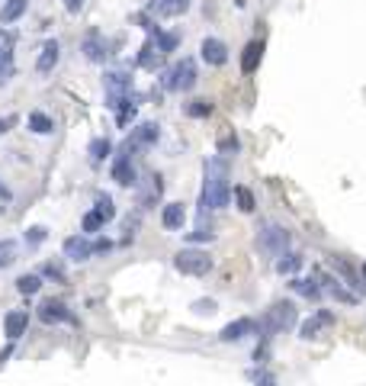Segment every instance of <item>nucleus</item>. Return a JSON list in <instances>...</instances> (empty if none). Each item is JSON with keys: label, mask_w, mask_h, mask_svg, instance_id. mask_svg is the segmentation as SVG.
Returning a JSON list of instances; mask_svg holds the SVG:
<instances>
[{"label": "nucleus", "mask_w": 366, "mask_h": 386, "mask_svg": "<svg viewBox=\"0 0 366 386\" xmlns=\"http://www.w3.org/2000/svg\"><path fill=\"white\" fill-rule=\"evenodd\" d=\"M232 200V187H228V161L225 155L206 161V187H202V206L209 210H225Z\"/></svg>", "instance_id": "obj_1"}, {"label": "nucleus", "mask_w": 366, "mask_h": 386, "mask_svg": "<svg viewBox=\"0 0 366 386\" xmlns=\"http://www.w3.org/2000/svg\"><path fill=\"white\" fill-rule=\"evenodd\" d=\"M296 319H299V316H296V306L286 302V300H280V302H273V306L264 312V319H260V332L276 335V332H286V328L296 325Z\"/></svg>", "instance_id": "obj_2"}, {"label": "nucleus", "mask_w": 366, "mask_h": 386, "mask_svg": "<svg viewBox=\"0 0 366 386\" xmlns=\"http://www.w3.org/2000/svg\"><path fill=\"white\" fill-rule=\"evenodd\" d=\"M164 87L167 91H193L196 87V65H193V59H180L174 68H167L164 71Z\"/></svg>", "instance_id": "obj_3"}, {"label": "nucleus", "mask_w": 366, "mask_h": 386, "mask_svg": "<svg viewBox=\"0 0 366 386\" xmlns=\"http://www.w3.org/2000/svg\"><path fill=\"white\" fill-rule=\"evenodd\" d=\"M103 87H106V107L109 109H122L129 107V87H132V81H129V75H122V71H109L106 77H103Z\"/></svg>", "instance_id": "obj_4"}, {"label": "nucleus", "mask_w": 366, "mask_h": 386, "mask_svg": "<svg viewBox=\"0 0 366 386\" xmlns=\"http://www.w3.org/2000/svg\"><path fill=\"white\" fill-rule=\"evenodd\" d=\"M174 268L180 270V274H186V277H202V274H209V268H212V258H209L206 252H196V248H183V252H177Z\"/></svg>", "instance_id": "obj_5"}, {"label": "nucleus", "mask_w": 366, "mask_h": 386, "mask_svg": "<svg viewBox=\"0 0 366 386\" xmlns=\"http://www.w3.org/2000/svg\"><path fill=\"white\" fill-rule=\"evenodd\" d=\"M257 248L266 254H283L286 248H289V232L270 222V226L257 229Z\"/></svg>", "instance_id": "obj_6"}, {"label": "nucleus", "mask_w": 366, "mask_h": 386, "mask_svg": "<svg viewBox=\"0 0 366 386\" xmlns=\"http://www.w3.org/2000/svg\"><path fill=\"white\" fill-rule=\"evenodd\" d=\"M334 325V312L328 309H318L312 319L302 322L299 328V338H305V341H312V338H321V328H331Z\"/></svg>", "instance_id": "obj_7"}, {"label": "nucleus", "mask_w": 366, "mask_h": 386, "mask_svg": "<svg viewBox=\"0 0 366 386\" xmlns=\"http://www.w3.org/2000/svg\"><path fill=\"white\" fill-rule=\"evenodd\" d=\"M113 180L119 187H135V168H132V158H129V148H122V155L113 158Z\"/></svg>", "instance_id": "obj_8"}, {"label": "nucleus", "mask_w": 366, "mask_h": 386, "mask_svg": "<svg viewBox=\"0 0 366 386\" xmlns=\"http://www.w3.org/2000/svg\"><path fill=\"white\" fill-rule=\"evenodd\" d=\"M257 332H260V325L254 319H238V322H232V325H225L218 338L232 344V341H244L248 335H257Z\"/></svg>", "instance_id": "obj_9"}, {"label": "nucleus", "mask_w": 366, "mask_h": 386, "mask_svg": "<svg viewBox=\"0 0 366 386\" xmlns=\"http://www.w3.org/2000/svg\"><path fill=\"white\" fill-rule=\"evenodd\" d=\"M39 319L45 322V325H55V322H74V316L67 312L65 302H58V300H45V302L39 306Z\"/></svg>", "instance_id": "obj_10"}, {"label": "nucleus", "mask_w": 366, "mask_h": 386, "mask_svg": "<svg viewBox=\"0 0 366 386\" xmlns=\"http://www.w3.org/2000/svg\"><path fill=\"white\" fill-rule=\"evenodd\" d=\"M151 142H158V126L154 123H142V126L135 129L129 139H125V148L135 151V148H148Z\"/></svg>", "instance_id": "obj_11"}, {"label": "nucleus", "mask_w": 366, "mask_h": 386, "mask_svg": "<svg viewBox=\"0 0 366 386\" xmlns=\"http://www.w3.org/2000/svg\"><path fill=\"white\" fill-rule=\"evenodd\" d=\"M26 325H29V312L13 309V312H7V319H3V335H7L10 341H17V338L26 332Z\"/></svg>", "instance_id": "obj_12"}, {"label": "nucleus", "mask_w": 366, "mask_h": 386, "mask_svg": "<svg viewBox=\"0 0 366 386\" xmlns=\"http://www.w3.org/2000/svg\"><path fill=\"white\" fill-rule=\"evenodd\" d=\"M200 52H202V61H206V65L218 68L228 61V49H225V43H218V39H202Z\"/></svg>", "instance_id": "obj_13"}, {"label": "nucleus", "mask_w": 366, "mask_h": 386, "mask_svg": "<svg viewBox=\"0 0 366 386\" xmlns=\"http://www.w3.org/2000/svg\"><path fill=\"white\" fill-rule=\"evenodd\" d=\"M93 254V245L87 242L83 236H71L65 242V258L67 261H87Z\"/></svg>", "instance_id": "obj_14"}, {"label": "nucleus", "mask_w": 366, "mask_h": 386, "mask_svg": "<svg viewBox=\"0 0 366 386\" xmlns=\"http://www.w3.org/2000/svg\"><path fill=\"white\" fill-rule=\"evenodd\" d=\"M58 43H55V39H49V43L42 45V52H39V59H35V71H39V75H49L51 68L58 65Z\"/></svg>", "instance_id": "obj_15"}, {"label": "nucleus", "mask_w": 366, "mask_h": 386, "mask_svg": "<svg viewBox=\"0 0 366 386\" xmlns=\"http://www.w3.org/2000/svg\"><path fill=\"white\" fill-rule=\"evenodd\" d=\"M260 59H264V43L260 39H254V43L244 45V55H241V71L244 75H254L260 68Z\"/></svg>", "instance_id": "obj_16"}, {"label": "nucleus", "mask_w": 366, "mask_h": 386, "mask_svg": "<svg viewBox=\"0 0 366 386\" xmlns=\"http://www.w3.org/2000/svg\"><path fill=\"white\" fill-rule=\"evenodd\" d=\"M183 219H186L183 203H167L164 213H161V222H164L167 232H177V229H183Z\"/></svg>", "instance_id": "obj_17"}, {"label": "nucleus", "mask_w": 366, "mask_h": 386, "mask_svg": "<svg viewBox=\"0 0 366 386\" xmlns=\"http://www.w3.org/2000/svg\"><path fill=\"white\" fill-rule=\"evenodd\" d=\"M161 193H164V184H161V177H148V187H142V193H138V203H142V210H148V206H154V203L161 200Z\"/></svg>", "instance_id": "obj_18"}, {"label": "nucleus", "mask_w": 366, "mask_h": 386, "mask_svg": "<svg viewBox=\"0 0 366 386\" xmlns=\"http://www.w3.org/2000/svg\"><path fill=\"white\" fill-rule=\"evenodd\" d=\"M83 52H87V59L90 61H103L109 55L106 52V43H103V36L100 33H90L87 39H83Z\"/></svg>", "instance_id": "obj_19"}, {"label": "nucleus", "mask_w": 366, "mask_h": 386, "mask_svg": "<svg viewBox=\"0 0 366 386\" xmlns=\"http://www.w3.org/2000/svg\"><path fill=\"white\" fill-rule=\"evenodd\" d=\"M26 7H29V0H3V7H0V23H17V20L26 13Z\"/></svg>", "instance_id": "obj_20"}, {"label": "nucleus", "mask_w": 366, "mask_h": 386, "mask_svg": "<svg viewBox=\"0 0 366 386\" xmlns=\"http://www.w3.org/2000/svg\"><path fill=\"white\" fill-rule=\"evenodd\" d=\"M186 7H190V0H158V3H151V10L158 17H180Z\"/></svg>", "instance_id": "obj_21"}, {"label": "nucleus", "mask_w": 366, "mask_h": 386, "mask_svg": "<svg viewBox=\"0 0 366 386\" xmlns=\"http://www.w3.org/2000/svg\"><path fill=\"white\" fill-rule=\"evenodd\" d=\"M289 286H292V290H296L299 296H305V300H321V286H318L315 280H299V277H296Z\"/></svg>", "instance_id": "obj_22"}, {"label": "nucleus", "mask_w": 366, "mask_h": 386, "mask_svg": "<svg viewBox=\"0 0 366 386\" xmlns=\"http://www.w3.org/2000/svg\"><path fill=\"white\" fill-rule=\"evenodd\" d=\"M109 151H113V145H109L106 139H93L90 148H87V155H90L93 164H103V161L109 158Z\"/></svg>", "instance_id": "obj_23"}, {"label": "nucleus", "mask_w": 366, "mask_h": 386, "mask_svg": "<svg viewBox=\"0 0 366 386\" xmlns=\"http://www.w3.org/2000/svg\"><path fill=\"white\" fill-rule=\"evenodd\" d=\"M29 129H33L35 135H49L51 129H55V123H51L45 113H29Z\"/></svg>", "instance_id": "obj_24"}, {"label": "nucleus", "mask_w": 366, "mask_h": 386, "mask_svg": "<svg viewBox=\"0 0 366 386\" xmlns=\"http://www.w3.org/2000/svg\"><path fill=\"white\" fill-rule=\"evenodd\" d=\"M299 268H302V258H299V254H286L283 252V258L276 261V274H283V277H286V274H296Z\"/></svg>", "instance_id": "obj_25"}, {"label": "nucleus", "mask_w": 366, "mask_h": 386, "mask_svg": "<svg viewBox=\"0 0 366 386\" xmlns=\"http://www.w3.org/2000/svg\"><path fill=\"white\" fill-rule=\"evenodd\" d=\"M39 286H42V277H39V274H23V277L17 280V290H19V293H26V296L39 293Z\"/></svg>", "instance_id": "obj_26"}, {"label": "nucleus", "mask_w": 366, "mask_h": 386, "mask_svg": "<svg viewBox=\"0 0 366 386\" xmlns=\"http://www.w3.org/2000/svg\"><path fill=\"white\" fill-rule=\"evenodd\" d=\"M234 200H238V210L241 213H254V193L248 190V187H234Z\"/></svg>", "instance_id": "obj_27"}, {"label": "nucleus", "mask_w": 366, "mask_h": 386, "mask_svg": "<svg viewBox=\"0 0 366 386\" xmlns=\"http://www.w3.org/2000/svg\"><path fill=\"white\" fill-rule=\"evenodd\" d=\"M17 261V242L13 238H3L0 242V268H10Z\"/></svg>", "instance_id": "obj_28"}, {"label": "nucleus", "mask_w": 366, "mask_h": 386, "mask_svg": "<svg viewBox=\"0 0 366 386\" xmlns=\"http://www.w3.org/2000/svg\"><path fill=\"white\" fill-rule=\"evenodd\" d=\"M103 226H106V219H103L97 210H90L87 216H83V226L81 229H83V232H100Z\"/></svg>", "instance_id": "obj_29"}, {"label": "nucleus", "mask_w": 366, "mask_h": 386, "mask_svg": "<svg viewBox=\"0 0 366 386\" xmlns=\"http://www.w3.org/2000/svg\"><path fill=\"white\" fill-rule=\"evenodd\" d=\"M97 213H100V216L106 219V222H109L113 216H116V206H113V200H109L106 193H100V196H97Z\"/></svg>", "instance_id": "obj_30"}, {"label": "nucleus", "mask_w": 366, "mask_h": 386, "mask_svg": "<svg viewBox=\"0 0 366 386\" xmlns=\"http://www.w3.org/2000/svg\"><path fill=\"white\" fill-rule=\"evenodd\" d=\"M232 151H238V135L228 132L218 139V155H232Z\"/></svg>", "instance_id": "obj_31"}, {"label": "nucleus", "mask_w": 366, "mask_h": 386, "mask_svg": "<svg viewBox=\"0 0 366 386\" xmlns=\"http://www.w3.org/2000/svg\"><path fill=\"white\" fill-rule=\"evenodd\" d=\"M186 113H190V116H196V119L209 116V113H212V103H209V100H193L190 107H186Z\"/></svg>", "instance_id": "obj_32"}, {"label": "nucleus", "mask_w": 366, "mask_h": 386, "mask_svg": "<svg viewBox=\"0 0 366 386\" xmlns=\"http://www.w3.org/2000/svg\"><path fill=\"white\" fill-rule=\"evenodd\" d=\"M42 242H45V229L42 226L26 229V245H29V248H35V245H42Z\"/></svg>", "instance_id": "obj_33"}, {"label": "nucleus", "mask_w": 366, "mask_h": 386, "mask_svg": "<svg viewBox=\"0 0 366 386\" xmlns=\"http://www.w3.org/2000/svg\"><path fill=\"white\" fill-rule=\"evenodd\" d=\"M10 49H13V39H10V33L0 29V65H7L10 61Z\"/></svg>", "instance_id": "obj_34"}, {"label": "nucleus", "mask_w": 366, "mask_h": 386, "mask_svg": "<svg viewBox=\"0 0 366 386\" xmlns=\"http://www.w3.org/2000/svg\"><path fill=\"white\" fill-rule=\"evenodd\" d=\"M325 280H328V277H325ZM328 284H331L328 290L334 293V300H341V302H357V296H353V293H347V290H344L341 284H334V280H328Z\"/></svg>", "instance_id": "obj_35"}, {"label": "nucleus", "mask_w": 366, "mask_h": 386, "mask_svg": "<svg viewBox=\"0 0 366 386\" xmlns=\"http://www.w3.org/2000/svg\"><path fill=\"white\" fill-rule=\"evenodd\" d=\"M158 49H161V55H164V52H174L177 49V33H161L158 36Z\"/></svg>", "instance_id": "obj_36"}, {"label": "nucleus", "mask_w": 366, "mask_h": 386, "mask_svg": "<svg viewBox=\"0 0 366 386\" xmlns=\"http://www.w3.org/2000/svg\"><path fill=\"white\" fill-rule=\"evenodd\" d=\"M193 312H200V316H212V312H216V300H196L193 302Z\"/></svg>", "instance_id": "obj_37"}, {"label": "nucleus", "mask_w": 366, "mask_h": 386, "mask_svg": "<svg viewBox=\"0 0 366 386\" xmlns=\"http://www.w3.org/2000/svg\"><path fill=\"white\" fill-rule=\"evenodd\" d=\"M45 274H49V277H65V268H61V264H45Z\"/></svg>", "instance_id": "obj_38"}, {"label": "nucleus", "mask_w": 366, "mask_h": 386, "mask_svg": "<svg viewBox=\"0 0 366 386\" xmlns=\"http://www.w3.org/2000/svg\"><path fill=\"white\" fill-rule=\"evenodd\" d=\"M10 75H13V65H10V61H7V65H0V84H7Z\"/></svg>", "instance_id": "obj_39"}, {"label": "nucleus", "mask_w": 366, "mask_h": 386, "mask_svg": "<svg viewBox=\"0 0 366 386\" xmlns=\"http://www.w3.org/2000/svg\"><path fill=\"white\" fill-rule=\"evenodd\" d=\"M190 238H193V242H206V238H212V232H209V229H196Z\"/></svg>", "instance_id": "obj_40"}, {"label": "nucleus", "mask_w": 366, "mask_h": 386, "mask_svg": "<svg viewBox=\"0 0 366 386\" xmlns=\"http://www.w3.org/2000/svg\"><path fill=\"white\" fill-rule=\"evenodd\" d=\"M65 7H67V13H81L83 0H65Z\"/></svg>", "instance_id": "obj_41"}, {"label": "nucleus", "mask_w": 366, "mask_h": 386, "mask_svg": "<svg viewBox=\"0 0 366 386\" xmlns=\"http://www.w3.org/2000/svg\"><path fill=\"white\" fill-rule=\"evenodd\" d=\"M109 248H113V245H109V242H106V238H100V242L93 245V252H109Z\"/></svg>", "instance_id": "obj_42"}, {"label": "nucleus", "mask_w": 366, "mask_h": 386, "mask_svg": "<svg viewBox=\"0 0 366 386\" xmlns=\"http://www.w3.org/2000/svg\"><path fill=\"white\" fill-rule=\"evenodd\" d=\"M10 126H13V119H0V132H7Z\"/></svg>", "instance_id": "obj_43"}, {"label": "nucleus", "mask_w": 366, "mask_h": 386, "mask_svg": "<svg viewBox=\"0 0 366 386\" xmlns=\"http://www.w3.org/2000/svg\"><path fill=\"white\" fill-rule=\"evenodd\" d=\"M7 357H10V348H3V351H0V367L7 364Z\"/></svg>", "instance_id": "obj_44"}, {"label": "nucleus", "mask_w": 366, "mask_h": 386, "mask_svg": "<svg viewBox=\"0 0 366 386\" xmlns=\"http://www.w3.org/2000/svg\"><path fill=\"white\" fill-rule=\"evenodd\" d=\"M257 386H273V377H264V380H257Z\"/></svg>", "instance_id": "obj_45"}, {"label": "nucleus", "mask_w": 366, "mask_h": 386, "mask_svg": "<svg viewBox=\"0 0 366 386\" xmlns=\"http://www.w3.org/2000/svg\"><path fill=\"white\" fill-rule=\"evenodd\" d=\"M360 277H363V284H366V264H363V268H360Z\"/></svg>", "instance_id": "obj_46"}, {"label": "nucleus", "mask_w": 366, "mask_h": 386, "mask_svg": "<svg viewBox=\"0 0 366 386\" xmlns=\"http://www.w3.org/2000/svg\"><path fill=\"white\" fill-rule=\"evenodd\" d=\"M151 3H158V0H148V7H151Z\"/></svg>", "instance_id": "obj_47"}]
</instances>
